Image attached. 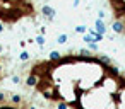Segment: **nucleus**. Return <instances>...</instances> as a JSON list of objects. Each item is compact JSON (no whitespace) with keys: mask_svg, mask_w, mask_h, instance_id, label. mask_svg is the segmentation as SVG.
Listing matches in <instances>:
<instances>
[{"mask_svg":"<svg viewBox=\"0 0 125 109\" xmlns=\"http://www.w3.org/2000/svg\"><path fill=\"white\" fill-rule=\"evenodd\" d=\"M41 12H43V16H45L48 21H53V19H55V14H57V10H55L53 7H50V5H43Z\"/></svg>","mask_w":125,"mask_h":109,"instance_id":"obj_1","label":"nucleus"},{"mask_svg":"<svg viewBox=\"0 0 125 109\" xmlns=\"http://www.w3.org/2000/svg\"><path fill=\"white\" fill-rule=\"evenodd\" d=\"M113 33H116V34H122V33H125V26H123V21L122 19H115V22H113Z\"/></svg>","mask_w":125,"mask_h":109,"instance_id":"obj_2","label":"nucleus"},{"mask_svg":"<svg viewBox=\"0 0 125 109\" xmlns=\"http://www.w3.org/2000/svg\"><path fill=\"white\" fill-rule=\"evenodd\" d=\"M94 31L96 33H99V34H104L106 33V26H104V22H103V19H98L96 22H94Z\"/></svg>","mask_w":125,"mask_h":109,"instance_id":"obj_3","label":"nucleus"},{"mask_svg":"<svg viewBox=\"0 0 125 109\" xmlns=\"http://www.w3.org/2000/svg\"><path fill=\"white\" fill-rule=\"evenodd\" d=\"M36 84H38V77L29 72V75L26 77V85H28V87H36Z\"/></svg>","mask_w":125,"mask_h":109,"instance_id":"obj_4","label":"nucleus"},{"mask_svg":"<svg viewBox=\"0 0 125 109\" xmlns=\"http://www.w3.org/2000/svg\"><path fill=\"white\" fill-rule=\"evenodd\" d=\"M60 58H62V53H60V51H52L48 60H50V61H58Z\"/></svg>","mask_w":125,"mask_h":109,"instance_id":"obj_5","label":"nucleus"},{"mask_svg":"<svg viewBox=\"0 0 125 109\" xmlns=\"http://www.w3.org/2000/svg\"><path fill=\"white\" fill-rule=\"evenodd\" d=\"M67 39H69V36H67V34H60V36L57 38V43H58V44H65V43H67Z\"/></svg>","mask_w":125,"mask_h":109,"instance_id":"obj_6","label":"nucleus"},{"mask_svg":"<svg viewBox=\"0 0 125 109\" xmlns=\"http://www.w3.org/2000/svg\"><path fill=\"white\" fill-rule=\"evenodd\" d=\"M29 58H31V55H29L28 51H22V53L19 55V60H21V61H28Z\"/></svg>","mask_w":125,"mask_h":109,"instance_id":"obj_7","label":"nucleus"},{"mask_svg":"<svg viewBox=\"0 0 125 109\" xmlns=\"http://www.w3.org/2000/svg\"><path fill=\"white\" fill-rule=\"evenodd\" d=\"M57 109H69V104L65 101H58L57 102Z\"/></svg>","mask_w":125,"mask_h":109,"instance_id":"obj_8","label":"nucleus"},{"mask_svg":"<svg viewBox=\"0 0 125 109\" xmlns=\"http://www.w3.org/2000/svg\"><path fill=\"white\" fill-rule=\"evenodd\" d=\"M75 33H79V34H86V33H87V27H86V26H77V27H75Z\"/></svg>","mask_w":125,"mask_h":109,"instance_id":"obj_9","label":"nucleus"},{"mask_svg":"<svg viewBox=\"0 0 125 109\" xmlns=\"http://www.w3.org/2000/svg\"><path fill=\"white\" fill-rule=\"evenodd\" d=\"M36 43H38V44L43 48V46H45V36H43V34H40V36L36 38Z\"/></svg>","mask_w":125,"mask_h":109,"instance_id":"obj_10","label":"nucleus"},{"mask_svg":"<svg viewBox=\"0 0 125 109\" xmlns=\"http://www.w3.org/2000/svg\"><path fill=\"white\" fill-rule=\"evenodd\" d=\"M84 41H86V43H87V44H89V43H94V41H93V38H91V36H89V34H87V33H86V34H84Z\"/></svg>","mask_w":125,"mask_h":109,"instance_id":"obj_11","label":"nucleus"},{"mask_svg":"<svg viewBox=\"0 0 125 109\" xmlns=\"http://www.w3.org/2000/svg\"><path fill=\"white\" fill-rule=\"evenodd\" d=\"M12 82H14V84H19V82H21V78H19L17 75H14V77H12Z\"/></svg>","mask_w":125,"mask_h":109,"instance_id":"obj_12","label":"nucleus"},{"mask_svg":"<svg viewBox=\"0 0 125 109\" xmlns=\"http://www.w3.org/2000/svg\"><path fill=\"white\" fill-rule=\"evenodd\" d=\"M0 53H2V46H0ZM4 78V75H2V65H0V80Z\"/></svg>","mask_w":125,"mask_h":109,"instance_id":"obj_13","label":"nucleus"},{"mask_svg":"<svg viewBox=\"0 0 125 109\" xmlns=\"http://www.w3.org/2000/svg\"><path fill=\"white\" fill-rule=\"evenodd\" d=\"M40 34H43V36H45V34H46V27H41V29H40Z\"/></svg>","mask_w":125,"mask_h":109,"instance_id":"obj_14","label":"nucleus"},{"mask_svg":"<svg viewBox=\"0 0 125 109\" xmlns=\"http://www.w3.org/2000/svg\"><path fill=\"white\" fill-rule=\"evenodd\" d=\"M79 5V0H74V2H72V7H77Z\"/></svg>","mask_w":125,"mask_h":109,"instance_id":"obj_15","label":"nucleus"},{"mask_svg":"<svg viewBox=\"0 0 125 109\" xmlns=\"http://www.w3.org/2000/svg\"><path fill=\"white\" fill-rule=\"evenodd\" d=\"M0 33H4V24L0 22Z\"/></svg>","mask_w":125,"mask_h":109,"instance_id":"obj_16","label":"nucleus"}]
</instances>
